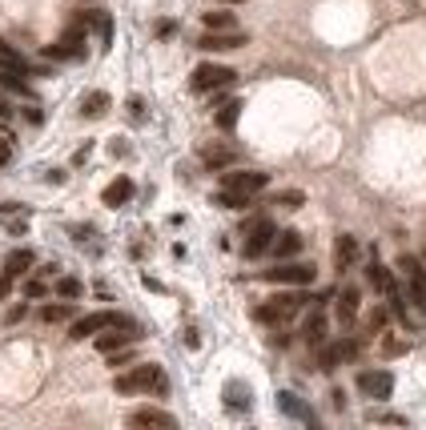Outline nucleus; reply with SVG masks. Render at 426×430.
<instances>
[{"instance_id":"bb28decb","label":"nucleus","mask_w":426,"mask_h":430,"mask_svg":"<svg viewBox=\"0 0 426 430\" xmlns=\"http://www.w3.org/2000/svg\"><path fill=\"white\" fill-rule=\"evenodd\" d=\"M302 201H306V193H302V190H282V193L270 197V205H282V209H298Z\"/></svg>"},{"instance_id":"58836bf2","label":"nucleus","mask_w":426,"mask_h":430,"mask_svg":"<svg viewBox=\"0 0 426 430\" xmlns=\"http://www.w3.org/2000/svg\"><path fill=\"white\" fill-rule=\"evenodd\" d=\"M12 161V145H8V137L0 133V165H8Z\"/></svg>"},{"instance_id":"0eeeda50","label":"nucleus","mask_w":426,"mask_h":430,"mask_svg":"<svg viewBox=\"0 0 426 430\" xmlns=\"http://www.w3.org/2000/svg\"><path fill=\"white\" fill-rule=\"evenodd\" d=\"M358 350H362V342H354V338H342V342H334V346H318V370L322 374H334L342 362H350V358H358Z\"/></svg>"},{"instance_id":"7ed1b4c3","label":"nucleus","mask_w":426,"mask_h":430,"mask_svg":"<svg viewBox=\"0 0 426 430\" xmlns=\"http://www.w3.org/2000/svg\"><path fill=\"white\" fill-rule=\"evenodd\" d=\"M261 278H265V282H274V286H314L318 269H314V265H306V262H290V258H285L282 265L265 269Z\"/></svg>"},{"instance_id":"f8f14e48","label":"nucleus","mask_w":426,"mask_h":430,"mask_svg":"<svg viewBox=\"0 0 426 430\" xmlns=\"http://www.w3.org/2000/svg\"><path fill=\"white\" fill-rule=\"evenodd\" d=\"M265 181H270V173H258V169H237V173H225L221 177V190H237V193H254L265 190Z\"/></svg>"},{"instance_id":"393cba45","label":"nucleus","mask_w":426,"mask_h":430,"mask_svg":"<svg viewBox=\"0 0 426 430\" xmlns=\"http://www.w3.org/2000/svg\"><path fill=\"white\" fill-rule=\"evenodd\" d=\"M0 89L28 96V81H21V72H17V69H0Z\"/></svg>"},{"instance_id":"4be33fe9","label":"nucleus","mask_w":426,"mask_h":430,"mask_svg":"<svg viewBox=\"0 0 426 430\" xmlns=\"http://www.w3.org/2000/svg\"><path fill=\"white\" fill-rule=\"evenodd\" d=\"M358 302H362V294H358L354 286H346V289H342V298H338V322H342V326H350V322H354Z\"/></svg>"},{"instance_id":"37998d69","label":"nucleus","mask_w":426,"mask_h":430,"mask_svg":"<svg viewBox=\"0 0 426 430\" xmlns=\"http://www.w3.org/2000/svg\"><path fill=\"white\" fill-rule=\"evenodd\" d=\"M423 265H426V254H423Z\"/></svg>"},{"instance_id":"4468645a","label":"nucleus","mask_w":426,"mask_h":430,"mask_svg":"<svg viewBox=\"0 0 426 430\" xmlns=\"http://www.w3.org/2000/svg\"><path fill=\"white\" fill-rule=\"evenodd\" d=\"M302 234L298 229H282V234H274V241H270V249H274V258L278 262H285V258H294V254H302Z\"/></svg>"},{"instance_id":"423d86ee","label":"nucleus","mask_w":426,"mask_h":430,"mask_svg":"<svg viewBox=\"0 0 426 430\" xmlns=\"http://www.w3.org/2000/svg\"><path fill=\"white\" fill-rule=\"evenodd\" d=\"M237 81V72L234 69H225V65H197L190 76V85H193V93H213V89H230Z\"/></svg>"},{"instance_id":"473e14b6","label":"nucleus","mask_w":426,"mask_h":430,"mask_svg":"<svg viewBox=\"0 0 426 430\" xmlns=\"http://www.w3.org/2000/svg\"><path fill=\"white\" fill-rule=\"evenodd\" d=\"M282 410H285V414H298V418H314L310 410H302L298 402H294V394H282Z\"/></svg>"},{"instance_id":"2eb2a0df","label":"nucleus","mask_w":426,"mask_h":430,"mask_svg":"<svg viewBox=\"0 0 426 430\" xmlns=\"http://www.w3.org/2000/svg\"><path fill=\"white\" fill-rule=\"evenodd\" d=\"M129 427H177V418L173 414H165V410H157V407H141V410H133L129 414Z\"/></svg>"},{"instance_id":"ea45409f","label":"nucleus","mask_w":426,"mask_h":430,"mask_svg":"<svg viewBox=\"0 0 426 430\" xmlns=\"http://www.w3.org/2000/svg\"><path fill=\"white\" fill-rule=\"evenodd\" d=\"M24 121H32V125H41V121H45V113H41L37 105H28V109H24Z\"/></svg>"},{"instance_id":"9d476101","label":"nucleus","mask_w":426,"mask_h":430,"mask_svg":"<svg viewBox=\"0 0 426 430\" xmlns=\"http://www.w3.org/2000/svg\"><path fill=\"white\" fill-rule=\"evenodd\" d=\"M274 234H278V229H274V221H270V217H258V221L245 229V245H241V249H245V258H261V254L270 249Z\"/></svg>"},{"instance_id":"a878e982","label":"nucleus","mask_w":426,"mask_h":430,"mask_svg":"<svg viewBox=\"0 0 426 430\" xmlns=\"http://www.w3.org/2000/svg\"><path fill=\"white\" fill-rule=\"evenodd\" d=\"M0 65H4V69H17V72H28V61H24L12 45H4V41H0Z\"/></svg>"},{"instance_id":"6e6552de","label":"nucleus","mask_w":426,"mask_h":430,"mask_svg":"<svg viewBox=\"0 0 426 430\" xmlns=\"http://www.w3.org/2000/svg\"><path fill=\"white\" fill-rule=\"evenodd\" d=\"M85 32H89V28L72 24V28L61 37V41H57V45L45 48V57H48V61H77V57H85Z\"/></svg>"},{"instance_id":"c9c22d12","label":"nucleus","mask_w":426,"mask_h":430,"mask_svg":"<svg viewBox=\"0 0 426 430\" xmlns=\"http://www.w3.org/2000/svg\"><path fill=\"white\" fill-rule=\"evenodd\" d=\"M24 298H45V282H41V278L24 282Z\"/></svg>"},{"instance_id":"a19ab883","label":"nucleus","mask_w":426,"mask_h":430,"mask_svg":"<svg viewBox=\"0 0 426 430\" xmlns=\"http://www.w3.org/2000/svg\"><path fill=\"white\" fill-rule=\"evenodd\" d=\"M8 117V101H4V96H0V121Z\"/></svg>"},{"instance_id":"1a4fd4ad","label":"nucleus","mask_w":426,"mask_h":430,"mask_svg":"<svg viewBox=\"0 0 426 430\" xmlns=\"http://www.w3.org/2000/svg\"><path fill=\"white\" fill-rule=\"evenodd\" d=\"M137 338H141V330H137L133 322H125V326H105V334H97V350H101V354H113V350L133 346Z\"/></svg>"},{"instance_id":"412c9836","label":"nucleus","mask_w":426,"mask_h":430,"mask_svg":"<svg viewBox=\"0 0 426 430\" xmlns=\"http://www.w3.org/2000/svg\"><path fill=\"white\" fill-rule=\"evenodd\" d=\"M201 161H205L210 169H225V165H234L237 161V153L234 149H225V145H205V149H201Z\"/></svg>"},{"instance_id":"20e7f679","label":"nucleus","mask_w":426,"mask_h":430,"mask_svg":"<svg viewBox=\"0 0 426 430\" xmlns=\"http://www.w3.org/2000/svg\"><path fill=\"white\" fill-rule=\"evenodd\" d=\"M394 269H403L406 289H410V302H414V306H418V310L426 314V265L418 262V258H410V254H403V258L394 262Z\"/></svg>"},{"instance_id":"a211bd4d","label":"nucleus","mask_w":426,"mask_h":430,"mask_svg":"<svg viewBox=\"0 0 426 430\" xmlns=\"http://www.w3.org/2000/svg\"><path fill=\"white\" fill-rule=\"evenodd\" d=\"M366 282L378 289V294H390V289H394V274H390V265H382L378 258H370V265H366Z\"/></svg>"},{"instance_id":"4c0bfd02","label":"nucleus","mask_w":426,"mask_h":430,"mask_svg":"<svg viewBox=\"0 0 426 430\" xmlns=\"http://www.w3.org/2000/svg\"><path fill=\"white\" fill-rule=\"evenodd\" d=\"M24 314H28V306H12V310L4 314V322H8V326H17V322H21Z\"/></svg>"},{"instance_id":"ddd939ff","label":"nucleus","mask_w":426,"mask_h":430,"mask_svg":"<svg viewBox=\"0 0 426 430\" xmlns=\"http://www.w3.org/2000/svg\"><path fill=\"white\" fill-rule=\"evenodd\" d=\"M245 45V32H237V28H210L201 41H197V48H205V52H230V48H241Z\"/></svg>"},{"instance_id":"79ce46f5","label":"nucleus","mask_w":426,"mask_h":430,"mask_svg":"<svg viewBox=\"0 0 426 430\" xmlns=\"http://www.w3.org/2000/svg\"><path fill=\"white\" fill-rule=\"evenodd\" d=\"M221 4H245V0H221Z\"/></svg>"},{"instance_id":"6ab92c4d","label":"nucleus","mask_w":426,"mask_h":430,"mask_svg":"<svg viewBox=\"0 0 426 430\" xmlns=\"http://www.w3.org/2000/svg\"><path fill=\"white\" fill-rule=\"evenodd\" d=\"M302 338H306V346H314V350H318V346H322V342H326V314H310L306 322H302Z\"/></svg>"},{"instance_id":"72a5a7b5","label":"nucleus","mask_w":426,"mask_h":430,"mask_svg":"<svg viewBox=\"0 0 426 430\" xmlns=\"http://www.w3.org/2000/svg\"><path fill=\"white\" fill-rule=\"evenodd\" d=\"M382 326H386V310H382V306H378V310H374V314H370V318H366V330L374 334V330H382Z\"/></svg>"},{"instance_id":"e433bc0d","label":"nucleus","mask_w":426,"mask_h":430,"mask_svg":"<svg viewBox=\"0 0 426 430\" xmlns=\"http://www.w3.org/2000/svg\"><path fill=\"white\" fill-rule=\"evenodd\" d=\"M129 113H133V121L145 117V101H141V96H129Z\"/></svg>"},{"instance_id":"39448f33","label":"nucleus","mask_w":426,"mask_h":430,"mask_svg":"<svg viewBox=\"0 0 426 430\" xmlns=\"http://www.w3.org/2000/svg\"><path fill=\"white\" fill-rule=\"evenodd\" d=\"M129 318L125 314H113V310H101V314H85V318H77L69 326V338L72 342H85V338H93V334H101L105 326H125Z\"/></svg>"},{"instance_id":"c756f323","label":"nucleus","mask_w":426,"mask_h":430,"mask_svg":"<svg viewBox=\"0 0 426 430\" xmlns=\"http://www.w3.org/2000/svg\"><path fill=\"white\" fill-rule=\"evenodd\" d=\"M81 282H77V278H57V294H61V298H65V302H72V298H81Z\"/></svg>"},{"instance_id":"dca6fc26","label":"nucleus","mask_w":426,"mask_h":430,"mask_svg":"<svg viewBox=\"0 0 426 430\" xmlns=\"http://www.w3.org/2000/svg\"><path fill=\"white\" fill-rule=\"evenodd\" d=\"M101 201H105L109 209H121L125 201H133V181H129V177L109 181V185H105V193H101Z\"/></svg>"},{"instance_id":"9b49d317","label":"nucleus","mask_w":426,"mask_h":430,"mask_svg":"<svg viewBox=\"0 0 426 430\" xmlns=\"http://www.w3.org/2000/svg\"><path fill=\"white\" fill-rule=\"evenodd\" d=\"M358 390H362L366 398L382 402V398H390V390H394V374H390V370H362V374H358Z\"/></svg>"},{"instance_id":"aec40b11","label":"nucleus","mask_w":426,"mask_h":430,"mask_svg":"<svg viewBox=\"0 0 426 430\" xmlns=\"http://www.w3.org/2000/svg\"><path fill=\"white\" fill-rule=\"evenodd\" d=\"M334 262H338V269H350L358 262V241L350 234H342V238L334 241Z\"/></svg>"},{"instance_id":"cd10ccee","label":"nucleus","mask_w":426,"mask_h":430,"mask_svg":"<svg viewBox=\"0 0 426 430\" xmlns=\"http://www.w3.org/2000/svg\"><path fill=\"white\" fill-rule=\"evenodd\" d=\"M217 205H225V209H245V205H250V193L221 190V193H217Z\"/></svg>"},{"instance_id":"f257e3e1","label":"nucleus","mask_w":426,"mask_h":430,"mask_svg":"<svg viewBox=\"0 0 426 430\" xmlns=\"http://www.w3.org/2000/svg\"><path fill=\"white\" fill-rule=\"evenodd\" d=\"M113 390H117V394H137V390H153V394H165V390H169V378L161 374V366L145 362V366H133L129 374H117Z\"/></svg>"},{"instance_id":"c85d7f7f","label":"nucleus","mask_w":426,"mask_h":430,"mask_svg":"<svg viewBox=\"0 0 426 430\" xmlns=\"http://www.w3.org/2000/svg\"><path fill=\"white\" fill-rule=\"evenodd\" d=\"M72 318V306L61 302V306H41V322H69Z\"/></svg>"},{"instance_id":"f03ea898","label":"nucleus","mask_w":426,"mask_h":430,"mask_svg":"<svg viewBox=\"0 0 426 430\" xmlns=\"http://www.w3.org/2000/svg\"><path fill=\"white\" fill-rule=\"evenodd\" d=\"M306 306V298L302 294H278V298H270V302H261L258 310H254V318H258L261 326H282L290 314H298Z\"/></svg>"},{"instance_id":"f3484780","label":"nucleus","mask_w":426,"mask_h":430,"mask_svg":"<svg viewBox=\"0 0 426 430\" xmlns=\"http://www.w3.org/2000/svg\"><path fill=\"white\" fill-rule=\"evenodd\" d=\"M32 262H37V254H32V249H12V254H8V262H4V278H12V282H17V278H24V274L32 269Z\"/></svg>"},{"instance_id":"7c9ffc66","label":"nucleus","mask_w":426,"mask_h":430,"mask_svg":"<svg viewBox=\"0 0 426 430\" xmlns=\"http://www.w3.org/2000/svg\"><path fill=\"white\" fill-rule=\"evenodd\" d=\"M205 28H234V12H205Z\"/></svg>"},{"instance_id":"2f4dec72","label":"nucleus","mask_w":426,"mask_h":430,"mask_svg":"<svg viewBox=\"0 0 426 430\" xmlns=\"http://www.w3.org/2000/svg\"><path fill=\"white\" fill-rule=\"evenodd\" d=\"M386 298H390V310L398 314V318H403V322H410V314H406V298H403V294H398V286L390 289V294H386Z\"/></svg>"},{"instance_id":"5701e85b","label":"nucleus","mask_w":426,"mask_h":430,"mask_svg":"<svg viewBox=\"0 0 426 430\" xmlns=\"http://www.w3.org/2000/svg\"><path fill=\"white\" fill-rule=\"evenodd\" d=\"M109 113V93H89L85 101H81V117H105Z\"/></svg>"},{"instance_id":"b1692460","label":"nucleus","mask_w":426,"mask_h":430,"mask_svg":"<svg viewBox=\"0 0 426 430\" xmlns=\"http://www.w3.org/2000/svg\"><path fill=\"white\" fill-rule=\"evenodd\" d=\"M237 117H241V101H225V105H221V109H217V129H225V133H230V129H234L237 125Z\"/></svg>"},{"instance_id":"f704fd0d","label":"nucleus","mask_w":426,"mask_h":430,"mask_svg":"<svg viewBox=\"0 0 426 430\" xmlns=\"http://www.w3.org/2000/svg\"><path fill=\"white\" fill-rule=\"evenodd\" d=\"M382 350H386V354H406V350H410V342H398V338H386V342H382Z\"/></svg>"}]
</instances>
